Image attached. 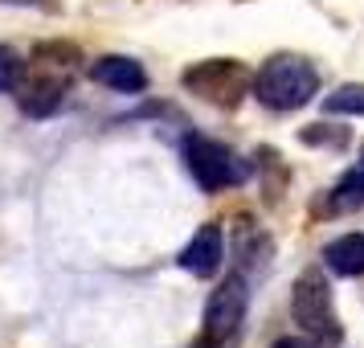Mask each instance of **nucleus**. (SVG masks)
<instances>
[{"mask_svg": "<svg viewBox=\"0 0 364 348\" xmlns=\"http://www.w3.org/2000/svg\"><path fill=\"white\" fill-rule=\"evenodd\" d=\"M315 90H319V74L303 58H287L282 53V58H270L254 74V95L270 111H299V107L311 102Z\"/></svg>", "mask_w": 364, "mask_h": 348, "instance_id": "1", "label": "nucleus"}, {"mask_svg": "<svg viewBox=\"0 0 364 348\" xmlns=\"http://www.w3.org/2000/svg\"><path fill=\"white\" fill-rule=\"evenodd\" d=\"M291 315L295 324L311 340L319 344H336L340 340V320H336V307H331V287L323 283L319 270H303L291 291Z\"/></svg>", "mask_w": 364, "mask_h": 348, "instance_id": "2", "label": "nucleus"}, {"mask_svg": "<svg viewBox=\"0 0 364 348\" xmlns=\"http://www.w3.org/2000/svg\"><path fill=\"white\" fill-rule=\"evenodd\" d=\"M181 83L200 95L205 102H217V107H233L246 90H254V74H250L242 62H230V58H209V62H197L181 74Z\"/></svg>", "mask_w": 364, "mask_h": 348, "instance_id": "3", "label": "nucleus"}, {"mask_svg": "<svg viewBox=\"0 0 364 348\" xmlns=\"http://www.w3.org/2000/svg\"><path fill=\"white\" fill-rule=\"evenodd\" d=\"M184 168L193 172V181H197L205 193H221V189H233V184L246 181V164H242L225 144L205 139V135L184 139Z\"/></svg>", "mask_w": 364, "mask_h": 348, "instance_id": "4", "label": "nucleus"}, {"mask_svg": "<svg viewBox=\"0 0 364 348\" xmlns=\"http://www.w3.org/2000/svg\"><path fill=\"white\" fill-rule=\"evenodd\" d=\"M246 303H250L246 279L230 275V279L209 295V303H205V332H209L213 340H221V344L233 340V336L242 332V324H246Z\"/></svg>", "mask_w": 364, "mask_h": 348, "instance_id": "5", "label": "nucleus"}, {"mask_svg": "<svg viewBox=\"0 0 364 348\" xmlns=\"http://www.w3.org/2000/svg\"><path fill=\"white\" fill-rule=\"evenodd\" d=\"M221 258H225V242H221V226H217V221L200 226V230L193 233V242L181 250V266L188 270V275H197V279L217 275Z\"/></svg>", "mask_w": 364, "mask_h": 348, "instance_id": "6", "label": "nucleus"}, {"mask_svg": "<svg viewBox=\"0 0 364 348\" xmlns=\"http://www.w3.org/2000/svg\"><path fill=\"white\" fill-rule=\"evenodd\" d=\"M90 78L102 86H111L119 95H139L144 86H148V74L144 66L135 62V58H123V53H111V58H99L95 66H90Z\"/></svg>", "mask_w": 364, "mask_h": 348, "instance_id": "7", "label": "nucleus"}, {"mask_svg": "<svg viewBox=\"0 0 364 348\" xmlns=\"http://www.w3.org/2000/svg\"><path fill=\"white\" fill-rule=\"evenodd\" d=\"M323 263H328L336 275H344V279L364 275V233H344V238L328 242V246H323Z\"/></svg>", "mask_w": 364, "mask_h": 348, "instance_id": "8", "label": "nucleus"}, {"mask_svg": "<svg viewBox=\"0 0 364 348\" xmlns=\"http://www.w3.org/2000/svg\"><path fill=\"white\" fill-rule=\"evenodd\" d=\"M356 205H364V164L344 172L340 184L331 189V201H328L331 213H344V209H356Z\"/></svg>", "mask_w": 364, "mask_h": 348, "instance_id": "9", "label": "nucleus"}, {"mask_svg": "<svg viewBox=\"0 0 364 348\" xmlns=\"http://www.w3.org/2000/svg\"><path fill=\"white\" fill-rule=\"evenodd\" d=\"M328 115H364V83H348L323 99Z\"/></svg>", "mask_w": 364, "mask_h": 348, "instance_id": "10", "label": "nucleus"}, {"mask_svg": "<svg viewBox=\"0 0 364 348\" xmlns=\"http://www.w3.org/2000/svg\"><path fill=\"white\" fill-rule=\"evenodd\" d=\"M13 83H17V58L0 46V90H9Z\"/></svg>", "mask_w": 364, "mask_h": 348, "instance_id": "11", "label": "nucleus"}, {"mask_svg": "<svg viewBox=\"0 0 364 348\" xmlns=\"http://www.w3.org/2000/svg\"><path fill=\"white\" fill-rule=\"evenodd\" d=\"M193 348H221V340H213V336L205 332V336H200V340H197V344H193Z\"/></svg>", "mask_w": 364, "mask_h": 348, "instance_id": "12", "label": "nucleus"}, {"mask_svg": "<svg viewBox=\"0 0 364 348\" xmlns=\"http://www.w3.org/2000/svg\"><path fill=\"white\" fill-rule=\"evenodd\" d=\"M274 348H311V344H307V340H279Z\"/></svg>", "mask_w": 364, "mask_h": 348, "instance_id": "13", "label": "nucleus"}, {"mask_svg": "<svg viewBox=\"0 0 364 348\" xmlns=\"http://www.w3.org/2000/svg\"><path fill=\"white\" fill-rule=\"evenodd\" d=\"M360 160H364V144H360Z\"/></svg>", "mask_w": 364, "mask_h": 348, "instance_id": "14", "label": "nucleus"}]
</instances>
